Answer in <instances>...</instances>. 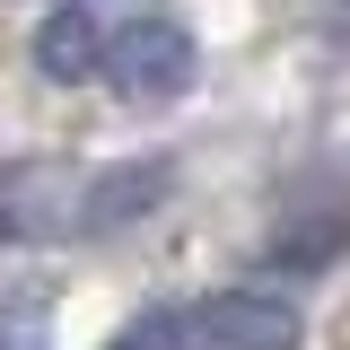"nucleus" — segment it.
<instances>
[{"label": "nucleus", "instance_id": "20e7f679", "mask_svg": "<svg viewBox=\"0 0 350 350\" xmlns=\"http://www.w3.org/2000/svg\"><path fill=\"white\" fill-rule=\"evenodd\" d=\"M114 27H123V9H114V0H62V9L36 27V70H44V79H62V88L96 79V70H105Z\"/></svg>", "mask_w": 350, "mask_h": 350}, {"label": "nucleus", "instance_id": "423d86ee", "mask_svg": "<svg viewBox=\"0 0 350 350\" xmlns=\"http://www.w3.org/2000/svg\"><path fill=\"white\" fill-rule=\"evenodd\" d=\"M324 18H333V27H350V0H324Z\"/></svg>", "mask_w": 350, "mask_h": 350}, {"label": "nucleus", "instance_id": "f257e3e1", "mask_svg": "<svg viewBox=\"0 0 350 350\" xmlns=\"http://www.w3.org/2000/svg\"><path fill=\"white\" fill-rule=\"evenodd\" d=\"M175 158H123V167H18L0 175V237L9 245H70L131 228L167 202Z\"/></svg>", "mask_w": 350, "mask_h": 350}, {"label": "nucleus", "instance_id": "f03ea898", "mask_svg": "<svg viewBox=\"0 0 350 350\" xmlns=\"http://www.w3.org/2000/svg\"><path fill=\"white\" fill-rule=\"evenodd\" d=\"M306 324L289 298H271V289H211V298L193 306H158V315H140L123 342L105 350H298Z\"/></svg>", "mask_w": 350, "mask_h": 350}, {"label": "nucleus", "instance_id": "39448f33", "mask_svg": "<svg viewBox=\"0 0 350 350\" xmlns=\"http://www.w3.org/2000/svg\"><path fill=\"white\" fill-rule=\"evenodd\" d=\"M342 245H350V211L342 202H315V211H298L271 237V262H280V271H324Z\"/></svg>", "mask_w": 350, "mask_h": 350}, {"label": "nucleus", "instance_id": "7ed1b4c3", "mask_svg": "<svg viewBox=\"0 0 350 350\" xmlns=\"http://www.w3.org/2000/svg\"><path fill=\"white\" fill-rule=\"evenodd\" d=\"M193 70H202V53H193V36H184L175 18L123 9V27L105 44V70H96V79L114 88V96H131V105H167V96L193 88Z\"/></svg>", "mask_w": 350, "mask_h": 350}]
</instances>
